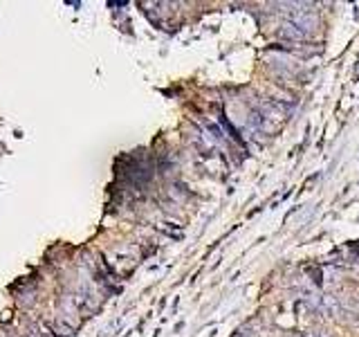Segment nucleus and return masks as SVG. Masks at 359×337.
Listing matches in <instances>:
<instances>
[{"mask_svg":"<svg viewBox=\"0 0 359 337\" xmlns=\"http://www.w3.org/2000/svg\"><path fill=\"white\" fill-rule=\"evenodd\" d=\"M280 39H287V41H306L308 39V32L301 29L299 25H294V22H283L280 25Z\"/></svg>","mask_w":359,"mask_h":337,"instance_id":"obj_1","label":"nucleus"},{"mask_svg":"<svg viewBox=\"0 0 359 337\" xmlns=\"http://www.w3.org/2000/svg\"><path fill=\"white\" fill-rule=\"evenodd\" d=\"M303 337H332L328 331H323V329H312V331H308Z\"/></svg>","mask_w":359,"mask_h":337,"instance_id":"obj_2","label":"nucleus"}]
</instances>
